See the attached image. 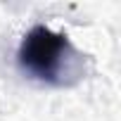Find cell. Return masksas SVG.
I'll return each mask as SVG.
<instances>
[{"instance_id":"cell-1","label":"cell","mask_w":121,"mask_h":121,"mask_svg":"<svg viewBox=\"0 0 121 121\" xmlns=\"http://www.w3.org/2000/svg\"><path fill=\"white\" fill-rule=\"evenodd\" d=\"M69 55H74V48L64 33L52 31L50 26H43V24H36L24 33L19 43L17 64L26 76L40 83L59 86L64 83Z\"/></svg>"}]
</instances>
